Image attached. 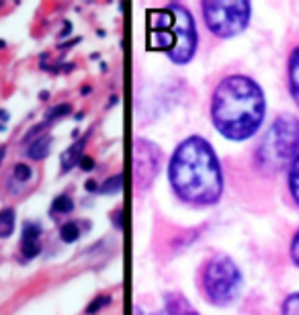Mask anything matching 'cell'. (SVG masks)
Here are the masks:
<instances>
[{
	"label": "cell",
	"mask_w": 299,
	"mask_h": 315,
	"mask_svg": "<svg viewBox=\"0 0 299 315\" xmlns=\"http://www.w3.org/2000/svg\"><path fill=\"white\" fill-rule=\"evenodd\" d=\"M168 178L172 191L189 205H213L220 201L224 178L220 160L203 137L193 135L182 142L170 158Z\"/></svg>",
	"instance_id": "1"
},
{
	"label": "cell",
	"mask_w": 299,
	"mask_h": 315,
	"mask_svg": "<svg viewBox=\"0 0 299 315\" xmlns=\"http://www.w3.org/2000/svg\"><path fill=\"white\" fill-rule=\"evenodd\" d=\"M264 92L248 76H227L213 90L211 121L215 129L232 142H244L254 135L264 121Z\"/></svg>",
	"instance_id": "2"
},
{
	"label": "cell",
	"mask_w": 299,
	"mask_h": 315,
	"mask_svg": "<svg viewBox=\"0 0 299 315\" xmlns=\"http://www.w3.org/2000/svg\"><path fill=\"white\" fill-rule=\"evenodd\" d=\"M299 156V119L295 115L277 117L264 131L254 162L264 174H279Z\"/></svg>",
	"instance_id": "3"
},
{
	"label": "cell",
	"mask_w": 299,
	"mask_h": 315,
	"mask_svg": "<svg viewBox=\"0 0 299 315\" xmlns=\"http://www.w3.org/2000/svg\"><path fill=\"white\" fill-rule=\"evenodd\" d=\"M203 293L213 305H229L240 295L242 289V272H240L238 264L229 258V256L217 254L205 264L203 274Z\"/></svg>",
	"instance_id": "4"
},
{
	"label": "cell",
	"mask_w": 299,
	"mask_h": 315,
	"mask_svg": "<svg viewBox=\"0 0 299 315\" xmlns=\"http://www.w3.org/2000/svg\"><path fill=\"white\" fill-rule=\"evenodd\" d=\"M203 21L215 37H236L250 23V2L246 0H205L201 4Z\"/></svg>",
	"instance_id": "5"
},
{
	"label": "cell",
	"mask_w": 299,
	"mask_h": 315,
	"mask_svg": "<svg viewBox=\"0 0 299 315\" xmlns=\"http://www.w3.org/2000/svg\"><path fill=\"white\" fill-rule=\"evenodd\" d=\"M168 8L172 10V15H174V33H176V45H174V49L168 53V57L180 66L189 64L193 60L195 51H197V45H199L197 27H195V21H193L191 13L182 4L170 2Z\"/></svg>",
	"instance_id": "6"
},
{
	"label": "cell",
	"mask_w": 299,
	"mask_h": 315,
	"mask_svg": "<svg viewBox=\"0 0 299 315\" xmlns=\"http://www.w3.org/2000/svg\"><path fill=\"white\" fill-rule=\"evenodd\" d=\"M131 168H133V178L140 191H146L152 186L156 180V174L160 170V162H162V154L160 147L150 142V139L137 137L131 147Z\"/></svg>",
	"instance_id": "7"
},
{
	"label": "cell",
	"mask_w": 299,
	"mask_h": 315,
	"mask_svg": "<svg viewBox=\"0 0 299 315\" xmlns=\"http://www.w3.org/2000/svg\"><path fill=\"white\" fill-rule=\"evenodd\" d=\"M148 27L150 37L148 45L152 51H172L176 45V33H174V15L168 8H158L148 15Z\"/></svg>",
	"instance_id": "8"
},
{
	"label": "cell",
	"mask_w": 299,
	"mask_h": 315,
	"mask_svg": "<svg viewBox=\"0 0 299 315\" xmlns=\"http://www.w3.org/2000/svg\"><path fill=\"white\" fill-rule=\"evenodd\" d=\"M164 303H166V313L168 315H199L197 311L191 307V303L185 297H180L178 293L166 295Z\"/></svg>",
	"instance_id": "9"
},
{
	"label": "cell",
	"mask_w": 299,
	"mask_h": 315,
	"mask_svg": "<svg viewBox=\"0 0 299 315\" xmlns=\"http://www.w3.org/2000/svg\"><path fill=\"white\" fill-rule=\"evenodd\" d=\"M289 92L299 107V48H295L289 55Z\"/></svg>",
	"instance_id": "10"
},
{
	"label": "cell",
	"mask_w": 299,
	"mask_h": 315,
	"mask_svg": "<svg viewBox=\"0 0 299 315\" xmlns=\"http://www.w3.org/2000/svg\"><path fill=\"white\" fill-rule=\"evenodd\" d=\"M50 149H51V137L50 135H41V137H37L35 142L29 145L27 156L31 160H35V162L37 160H45V158H48V154H50Z\"/></svg>",
	"instance_id": "11"
},
{
	"label": "cell",
	"mask_w": 299,
	"mask_h": 315,
	"mask_svg": "<svg viewBox=\"0 0 299 315\" xmlns=\"http://www.w3.org/2000/svg\"><path fill=\"white\" fill-rule=\"evenodd\" d=\"M82 147H84V139L76 142L72 147H68V151H64L62 156V168L64 170H70L74 164H78L80 158H82Z\"/></svg>",
	"instance_id": "12"
},
{
	"label": "cell",
	"mask_w": 299,
	"mask_h": 315,
	"mask_svg": "<svg viewBox=\"0 0 299 315\" xmlns=\"http://www.w3.org/2000/svg\"><path fill=\"white\" fill-rule=\"evenodd\" d=\"M15 231V211L13 209H4L0 211V238H8Z\"/></svg>",
	"instance_id": "13"
},
{
	"label": "cell",
	"mask_w": 299,
	"mask_h": 315,
	"mask_svg": "<svg viewBox=\"0 0 299 315\" xmlns=\"http://www.w3.org/2000/svg\"><path fill=\"white\" fill-rule=\"evenodd\" d=\"M289 193L293 196V201L299 205V156L289 166Z\"/></svg>",
	"instance_id": "14"
},
{
	"label": "cell",
	"mask_w": 299,
	"mask_h": 315,
	"mask_svg": "<svg viewBox=\"0 0 299 315\" xmlns=\"http://www.w3.org/2000/svg\"><path fill=\"white\" fill-rule=\"evenodd\" d=\"M74 209V203L70 196H66V194H60V196H55V201L51 203V211L53 213H70Z\"/></svg>",
	"instance_id": "15"
},
{
	"label": "cell",
	"mask_w": 299,
	"mask_h": 315,
	"mask_svg": "<svg viewBox=\"0 0 299 315\" xmlns=\"http://www.w3.org/2000/svg\"><path fill=\"white\" fill-rule=\"evenodd\" d=\"M41 252V243L39 240H31V242H21V254H23V258H35V256H39Z\"/></svg>",
	"instance_id": "16"
},
{
	"label": "cell",
	"mask_w": 299,
	"mask_h": 315,
	"mask_svg": "<svg viewBox=\"0 0 299 315\" xmlns=\"http://www.w3.org/2000/svg\"><path fill=\"white\" fill-rule=\"evenodd\" d=\"M281 315H299V293H291L283 301Z\"/></svg>",
	"instance_id": "17"
},
{
	"label": "cell",
	"mask_w": 299,
	"mask_h": 315,
	"mask_svg": "<svg viewBox=\"0 0 299 315\" xmlns=\"http://www.w3.org/2000/svg\"><path fill=\"white\" fill-rule=\"evenodd\" d=\"M60 236H62V240L66 243H72V242H76L80 238V229H78L76 223H64L62 229H60Z\"/></svg>",
	"instance_id": "18"
},
{
	"label": "cell",
	"mask_w": 299,
	"mask_h": 315,
	"mask_svg": "<svg viewBox=\"0 0 299 315\" xmlns=\"http://www.w3.org/2000/svg\"><path fill=\"white\" fill-rule=\"evenodd\" d=\"M121 184H123V176H121V174H117V176H111L105 184H100V186H99V191H100V193H105V194H111V193L121 191Z\"/></svg>",
	"instance_id": "19"
},
{
	"label": "cell",
	"mask_w": 299,
	"mask_h": 315,
	"mask_svg": "<svg viewBox=\"0 0 299 315\" xmlns=\"http://www.w3.org/2000/svg\"><path fill=\"white\" fill-rule=\"evenodd\" d=\"M109 301H111V299H109L107 295L97 297V299H95V301H93V303H90V305L86 307V313H88V315H95L97 311H100V309L105 307V305H109Z\"/></svg>",
	"instance_id": "20"
},
{
	"label": "cell",
	"mask_w": 299,
	"mask_h": 315,
	"mask_svg": "<svg viewBox=\"0 0 299 315\" xmlns=\"http://www.w3.org/2000/svg\"><path fill=\"white\" fill-rule=\"evenodd\" d=\"M39 225H33V223H27L25 229H23V242H31V240H39Z\"/></svg>",
	"instance_id": "21"
},
{
	"label": "cell",
	"mask_w": 299,
	"mask_h": 315,
	"mask_svg": "<svg viewBox=\"0 0 299 315\" xmlns=\"http://www.w3.org/2000/svg\"><path fill=\"white\" fill-rule=\"evenodd\" d=\"M13 174H15V178H17L19 182H27V180L31 178V168H29L27 164H17L15 170H13Z\"/></svg>",
	"instance_id": "22"
},
{
	"label": "cell",
	"mask_w": 299,
	"mask_h": 315,
	"mask_svg": "<svg viewBox=\"0 0 299 315\" xmlns=\"http://www.w3.org/2000/svg\"><path fill=\"white\" fill-rule=\"evenodd\" d=\"M70 104H57V107H53L50 113H48V119H60V117H64V115H70Z\"/></svg>",
	"instance_id": "23"
},
{
	"label": "cell",
	"mask_w": 299,
	"mask_h": 315,
	"mask_svg": "<svg viewBox=\"0 0 299 315\" xmlns=\"http://www.w3.org/2000/svg\"><path fill=\"white\" fill-rule=\"evenodd\" d=\"M291 260L299 266V229L293 236V242H291Z\"/></svg>",
	"instance_id": "24"
},
{
	"label": "cell",
	"mask_w": 299,
	"mask_h": 315,
	"mask_svg": "<svg viewBox=\"0 0 299 315\" xmlns=\"http://www.w3.org/2000/svg\"><path fill=\"white\" fill-rule=\"evenodd\" d=\"M78 164H80V168H82V170H93V168H95V162H93V158H86V156L80 158Z\"/></svg>",
	"instance_id": "25"
},
{
	"label": "cell",
	"mask_w": 299,
	"mask_h": 315,
	"mask_svg": "<svg viewBox=\"0 0 299 315\" xmlns=\"http://www.w3.org/2000/svg\"><path fill=\"white\" fill-rule=\"evenodd\" d=\"M113 223L117 229H123V211H117V215L113 217Z\"/></svg>",
	"instance_id": "26"
},
{
	"label": "cell",
	"mask_w": 299,
	"mask_h": 315,
	"mask_svg": "<svg viewBox=\"0 0 299 315\" xmlns=\"http://www.w3.org/2000/svg\"><path fill=\"white\" fill-rule=\"evenodd\" d=\"M4 154H6V147L2 145V147H0V164H2V160H4Z\"/></svg>",
	"instance_id": "27"
},
{
	"label": "cell",
	"mask_w": 299,
	"mask_h": 315,
	"mask_svg": "<svg viewBox=\"0 0 299 315\" xmlns=\"http://www.w3.org/2000/svg\"><path fill=\"white\" fill-rule=\"evenodd\" d=\"M86 189H88V191H95V189H99V186H97L95 182H88V184H86Z\"/></svg>",
	"instance_id": "28"
},
{
	"label": "cell",
	"mask_w": 299,
	"mask_h": 315,
	"mask_svg": "<svg viewBox=\"0 0 299 315\" xmlns=\"http://www.w3.org/2000/svg\"><path fill=\"white\" fill-rule=\"evenodd\" d=\"M133 315H144V311H142L140 307H135V309H133Z\"/></svg>",
	"instance_id": "29"
}]
</instances>
